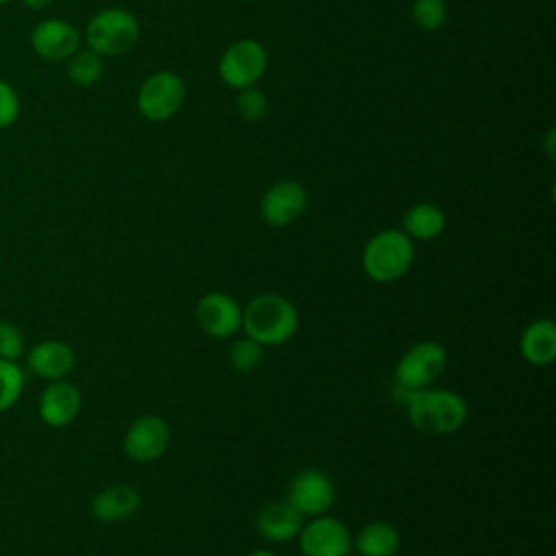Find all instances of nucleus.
I'll return each mask as SVG.
<instances>
[{"instance_id":"5","label":"nucleus","mask_w":556,"mask_h":556,"mask_svg":"<svg viewBox=\"0 0 556 556\" xmlns=\"http://www.w3.org/2000/svg\"><path fill=\"white\" fill-rule=\"evenodd\" d=\"M447 365V352L439 341L426 339L410 345L393 371V391H417L432 387Z\"/></svg>"},{"instance_id":"1","label":"nucleus","mask_w":556,"mask_h":556,"mask_svg":"<svg viewBox=\"0 0 556 556\" xmlns=\"http://www.w3.org/2000/svg\"><path fill=\"white\" fill-rule=\"evenodd\" d=\"M397 400L406 406L408 421L424 434H452L467 421V402L447 389H417L400 391Z\"/></svg>"},{"instance_id":"25","label":"nucleus","mask_w":556,"mask_h":556,"mask_svg":"<svg viewBox=\"0 0 556 556\" xmlns=\"http://www.w3.org/2000/svg\"><path fill=\"white\" fill-rule=\"evenodd\" d=\"M235 106H237V113H239L241 119L258 122L267 113V98H265V93L261 89L245 87V89L237 91Z\"/></svg>"},{"instance_id":"12","label":"nucleus","mask_w":556,"mask_h":556,"mask_svg":"<svg viewBox=\"0 0 556 556\" xmlns=\"http://www.w3.org/2000/svg\"><path fill=\"white\" fill-rule=\"evenodd\" d=\"M306 202H308V195L304 185L287 178L267 187V191L261 198L258 211L269 226L285 228L300 219V215L306 208Z\"/></svg>"},{"instance_id":"24","label":"nucleus","mask_w":556,"mask_h":556,"mask_svg":"<svg viewBox=\"0 0 556 556\" xmlns=\"http://www.w3.org/2000/svg\"><path fill=\"white\" fill-rule=\"evenodd\" d=\"M410 15L421 30H437L445 24L447 7L443 0H413Z\"/></svg>"},{"instance_id":"19","label":"nucleus","mask_w":556,"mask_h":556,"mask_svg":"<svg viewBox=\"0 0 556 556\" xmlns=\"http://www.w3.org/2000/svg\"><path fill=\"white\" fill-rule=\"evenodd\" d=\"M400 541V530L393 523L378 519L358 530L354 545L361 556H395Z\"/></svg>"},{"instance_id":"7","label":"nucleus","mask_w":556,"mask_h":556,"mask_svg":"<svg viewBox=\"0 0 556 556\" xmlns=\"http://www.w3.org/2000/svg\"><path fill=\"white\" fill-rule=\"evenodd\" d=\"M267 70V52L256 39H239L230 43L217 63L222 83L235 91L254 87Z\"/></svg>"},{"instance_id":"16","label":"nucleus","mask_w":556,"mask_h":556,"mask_svg":"<svg viewBox=\"0 0 556 556\" xmlns=\"http://www.w3.org/2000/svg\"><path fill=\"white\" fill-rule=\"evenodd\" d=\"M521 358L534 367H545L556 358V324L549 317L532 319L519 337Z\"/></svg>"},{"instance_id":"26","label":"nucleus","mask_w":556,"mask_h":556,"mask_svg":"<svg viewBox=\"0 0 556 556\" xmlns=\"http://www.w3.org/2000/svg\"><path fill=\"white\" fill-rule=\"evenodd\" d=\"M24 354V334L22 330L7 319H0V358L17 361Z\"/></svg>"},{"instance_id":"4","label":"nucleus","mask_w":556,"mask_h":556,"mask_svg":"<svg viewBox=\"0 0 556 556\" xmlns=\"http://www.w3.org/2000/svg\"><path fill=\"white\" fill-rule=\"evenodd\" d=\"M85 37L87 48L100 56H119L139 41V20L128 9H102L89 20Z\"/></svg>"},{"instance_id":"10","label":"nucleus","mask_w":556,"mask_h":556,"mask_svg":"<svg viewBox=\"0 0 556 556\" xmlns=\"http://www.w3.org/2000/svg\"><path fill=\"white\" fill-rule=\"evenodd\" d=\"M287 502L302 517H317L334 504V482L321 469H304L295 473L287 486Z\"/></svg>"},{"instance_id":"9","label":"nucleus","mask_w":556,"mask_h":556,"mask_svg":"<svg viewBox=\"0 0 556 556\" xmlns=\"http://www.w3.org/2000/svg\"><path fill=\"white\" fill-rule=\"evenodd\" d=\"M172 441L169 424L159 415H141L130 421L124 432V452L135 463H152L161 458Z\"/></svg>"},{"instance_id":"17","label":"nucleus","mask_w":556,"mask_h":556,"mask_svg":"<svg viewBox=\"0 0 556 556\" xmlns=\"http://www.w3.org/2000/svg\"><path fill=\"white\" fill-rule=\"evenodd\" d=\"M302 523L304 517L287 500L269 502L267 506L261 508L256 519L258 534L271 543H287L295 539Z\"/></svg>"},{"instance_id":"20","label":"nucleus","mask_w":556,"mask_h":556,"mask_svg":"<svg viewBox=\"0 0 556 556\" xmlns=\"http://www.w3.org/2000/svg\"><path fill=\"white\" fill-rule=\"evenodd\" d=\"M402 230L413 241H430L445 230V213L432 202H417L404 213Z\"/></svg>"},{"instance_id":"15","label":"nucleus","mask_w":556,"mask_h":556,"mask_svg":"<svg viewBox=\"0 0 556 556\" xmlns=\"http://www.w3.org/2000/svg\"><path fill=\"white\" fill-rule=\"evenodd\" d=\"M26 363L37 378L54 382L65 380V376L74 369L76 354L70 348V343L59 339H46L28 350Z\"/></svg>"},{"instance_id":"13","label":"nucleus","mask_w":556,"mask_h":556,"mask_svg":"<svg viewBox=\"0 0 556 556\" xmlns=\"http://www.w3.org/2000/svg\"><path fill=\"white\" fill-rule=\"evenodd\" d=\"M30 48L43 61H67L80 48V33L65 20L48 17L35 24L30 33Z\"/></svg>"},{"instance_id":"11","label":"nucleus","mask_w":556,"mask_h":556,"mask_svg":"<svg viewBox=\"0 0 556 556\" xmlns=\"http://www.w3.org/2000/svg\"><path fill=\"white\" fill-rule=\"evenodd\" d=\"M195 319L204 334L228 339L241 330V306L224 291H208L195 304Z\"/></svg>"},{"instance_id":"3","label":"nucleus","mask_w":556,"mask_h":556,"mask_svg":"<svg viewBox=\"0 0 556 556\" xmlns=\"http://www.w3.org/2000/svg\"><path fill=\"white\" fill-rule=\"evenodd\" d=\"M415 261V243L400 228L376 232L363 248L361 265L376 282H393L402 278Z\"/></svg>"},{"instance_id":"28","label":"nucleus","mask_w":556,"mask_h":556,"mask_svg":"<svg viewBox=\"0 0 556 556\" xmlns=\"http://www.w3.org/2000/svg\"><path fill=\"white\" fill-rule=\"evenodd\" d=\"M50 2H52V0H22V4H24L26 9H30V11H41V9H46Z\"/></svg>"},{"instance_id":"27","label":"nucleus","mask_w":556,"mask_h":556,"mask_svg":"<svg viewBox=\"0 0 556 556\" xmlns=\"http://www.w3.org/2000/svg\"><path fill=\"white\" fill-rule=\"evenodd\" d=\"M20 117V96L11 83L0 78V128H9Z\"/></svg>"},{"instance_id":"14","label":"nucleus","mask_w":556,"mask_h":556,"mask_svg":"<svg viewBox=\"0 0 556 556\" xmlns=\"http://www.w3.org/2000/svg\"><path fill=\"white\" fill-rule=\"evenodd\" d=\"M80 391L67 380L50 382L39 397V417L50 428L70 426L80 413Z\"/></svg>"},{"instance_id":"6","label":"nucleus","mask_w":556,"mask_h":556,"mask_svg":"<svg viewBox=\"0 0 556 556\" xmlns=\"http://www.w3.org/2000/svg\"><path fill=\"white\" fill-rule=\"evenodd\" d=\"M187 98V87L182 78L169 70H159L150 74L137 91V109L146 119L165 122L174 117Z\"/></svg>"},{"instance_id":"18","label":"nucleus","mask_w":556,"mask_h":556,"mask_svg":"<svg viewBox=\"0 0 556 556\" xmlns=\"http://www.w3.org/2000/svg\"><path fill=\"white\" fill-rule=\"evenodd\" d=\"M141 504L139 491L130 484H111L91 500V513L98 521L115 523L132 517Z\"/></svg>"},{"instance_id":"22","label":"nucleus","mask_w":556,"mask_h":556,"mask_svg":"<svg viewBox=\"0 0 556 556\" xmlns=\"http://www.w3.org/2000/svg\"><path fill=\"white\" fill-rule=\"evenodd\" d=\"M24 380L26 376L17 361L0 358V413L15 406L24 391Z\"/></svg>"},{"instance_id":"23","label":"nucleus","mask_w":556,"mask_h":556,"mask_svg":"<svg viewBox=\"0 0 556 556\" xmlns=\"http://www.w3.org/2000/svg\"><path fill=\"white\" fill-rule=\"evenodd\" d=\"M228 361H230L232 369H237L241 374L254 371L263 361V345L250 337H241V339L232 341V345L228 350Z\"/></svg>"},{"instance_id":"30","label":"nucleus","mask_w":556,"mask_h":556,"mask_svg":"<svg viewBox=\"0 0 556 556\" xmlns=\"http://www.w3.org/2000/svg\"><path fill=\"white\" fill-rule=\"evenodd\" d=\"M7 2H11V0H0V7H2V4H7Z\"/></svg>"},{"instance_id":"21","label":"nucleus","mask_w":556,"mask_h":556,"mask_svg":"<svg viewBox=\"0 0 556 556\" xmlns=\"http://www.w3.org/2000/svg\"><path fill=\"white\" fill-rule=\"evenodd\" d=\"M67 78L76 87H91L100 80L104 72V56L93 52L91 48H78L70 59H67Z\"/></svg>"},{"instance_id":"8","label":"nucleus","mask_w":556,"mask_h":556,"mask_svg":"<svg viewBox=\"0 0 556 556\" xmlns=\"http://www.w3.org/2000/svg\"><path fill=\"white\" fill-rule=\"evenodd\" d=\"M298 543L304 556H348L352 549V534L341 519L324 513L302 523Z\"/></svg>"},{"instance_id":"2","label":"nucleus","mask_w":556,"mask_h":556,"mask_svg":"<svg viewBox=\"0 0 556 556\" xmlns=\"http://www.w3.org/2000/svg\"><path fill=\"white\" fill-rule=\"evenodd\" d=\"M300 317L291 300L278 293H261L241 311V328L245 337L263 348L287 343L298 330Z\"/></svg>"},{"instance_id":"29","label":"nucleus","mask_w":556,"mask_h":556,"mask_svg":"<svg viewBox=\"0 0 556 556\" xmlns=\"http://www.w3.org/2000/svg\"><path fill=\"white\" fill-rule=\"evenodd\" d=\"M248 556H278V554L271 552V549H254V552H250Z\"/></svg>"}]
</instances>
